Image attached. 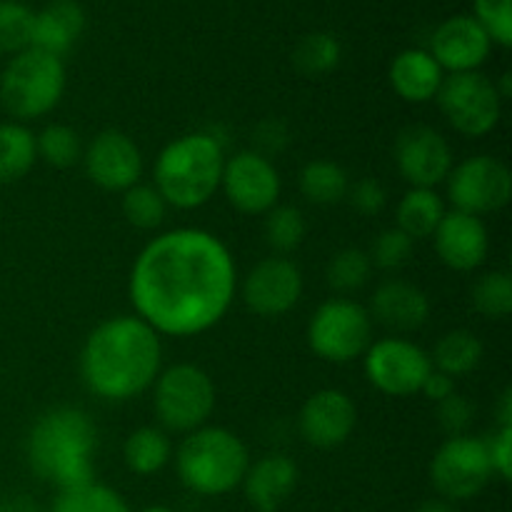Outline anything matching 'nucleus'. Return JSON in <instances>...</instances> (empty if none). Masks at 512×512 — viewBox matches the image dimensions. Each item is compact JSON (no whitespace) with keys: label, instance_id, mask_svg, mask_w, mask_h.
Instances as JSON below:
<instances>
[{"label":"nucleus","instance_id":"nucleus-1","mask_svg":"<svg viewBox=\"0 0 512 512\" xmlns=\"http://www.w3.org/2000/svg\"><path fill=\"white\" fill-rule=\"evenodd\" d=\"M238 290L228 245L200 228L150 240L130 270V303L158 335L193 338L225 318Z\"/></svg>","mask_w":512,"mask_h":512},{"label":"nucleus","instance_id":"nucleus-2","mask_svg":"<svg viewBox=\"0 0 512 512\" xmlns=\"http://www.w3.org/2000/svg\"><path fill=\"white\" fill-rule=\"evenodd\" d=\"M160 363V335L138 315H118L88 335L80 353V375L93 395L123 403L155 383Z\"/></svg>","mask_w":512,"mask_h":512},{"label":"nucleus","instance_id":"nucleus-3","mask_svg":"<svg viewBox=\"0 0 512 512\" xmlns=\"http://www.w3.org/2000/svg\"><path fill=\"white\" fill-rule=\"evenodd\" d=\"M98 430L88 413L78 408H53L30 428L28 463L48 483L60 490L93 483V455Z\"/></svg>","mask_w":512,"mask_h":512},{"label":"nucleus","instance_id":"nucleus-4","mask_svg":"<svg viewBox=\"0 0 512 512\" xmlns=\"http://www.w3.org/2000/svg\"><path fill=\"white\" fill-rule=\"evenodd\" d=\"M225 153L213 133H188L160 150L155 190L178 210H195L220 190Z\"/></svg>","mask_w":512,"mask_h":512},{"label":"nucleus","instance_id":"nucleus-5","mask_svg":"<svg viewBox=\"0 0 512 512\" xmlns=\"http://www.w3.org/2000/svg\"><path fill=\"white\" fill-rule=\"evenodd\" d=\"M175 465L185 488L205 498H218L243 483L250 455L233 430L203 425L180 443Z\"/></svg>","mask_w":512,"mask_h":512},{"label":"nucleus","instance_id":"nucleus-6","mask_svg":"<svg viewBox=\"0 0 512 512\" xmlns=\"http://www.w3.org/2000/svg\"><path fill=\"white\" fill-rule=\"evenodd\" d=\"M65 90L63 58L25 48L8 60L0 73V103L18 120L48 115L60 103Z\"/></svg>","mask_w":512,"mask_h":512},{"label":"nucleus","instance_id":"nucleus-7","mask_svg":"<svg viewBox=\"0 0 512 512\" xmlns=\"http://www.w3.org/2000/svg\"><path fill=\"white\" fill-rule=\"evenodd\" d=\"M155 415L170 433L203 428L215 408V385L203 368L178 363L155 378Z\"/></svg>","mask_w":512,"mask_h":512},{"label":"nucleus","instance_id":"nucleus-8","mask_svg":"<svg viewBox=\"0 0 512 512\" xmlns=\"http://www.w3.org/2000/svg\"><path fill=\"white\" fill-rule=\"evenodd\" d=\"M373 343V318L350 298H330L308 323V345L328 363H350L363 358Z\"/></svg>","mask_w":512,"mask_h":512},{"label":"nucleus","instance_id":"nucleus-9","mask_svg":"<svg viewBox=\"0 0 512 512\" xmlns=\"http://www.w3.org/2000/svg\"><path fill=\"white\" fill-rule=\"evenodd\" d=\"M435 100L453 130L465 138H485L498 128L503 115V98L498 95V88L478 70L450 73Z\"/></svg>","mask_w":512,"mask_h":512},{"label":"nucleus","instance_id":"nucleus-10","mask_svg":"<svg viewBox=\"0 0 512 512\" xmlns=\"http://www.w3.org/2000/svg\"><path fill=\"white\" fill-rule=\"evenodd\" d=\"M488 443L473 435L448 438L430 460V483L443 500H470L493 478Z\"/></svg>","mask_w":512,"mask_h":512},{"label":"nucleus","instance_id":"nucleus-11","mask_svg":"<svg viewBox=\"0 0 512 512\" xmlns=\"http://www.w3.org/2000/svg\"><path fill=\"white\" fill-rule=\"evenodd\" d=\"M365 378L375 390L390 398H408L420 393L425 378L433 373L430 353L405 338H383L363 353Z\"/></svg>","mask_w":512,"mask_h":512},{"label":"nucleus","instance_id":"nucleus-12","mask_svg":"<svg viewBox=\"0 0 512 512\" xmlns=\"http://www.w3.org/2000/svg\"><path fill=\"white\" fill-rule=\"evenodd\" d=\"M512 175L503 160L475 155L453 165L448 175V198L455 210L480 218L503 210L510 203Z\"/></svg>","mask_w":512,"mask_h":512},{"label":"nucleus","instance_id":"nucleus-13","mask_svg":"<svg viewBox=\"0 0 512 512\" xmlns=\"http://www.w3.org/2000/svg\"><path fill=\"white\" fill-rule=\"evenodd\" d=\"M220 188L238 213L265 215L278 205L283 183L273 160L255 150H240L225 160Z\"/></svg>","mask_w":512,"mask_h":512},{"label":"nucleus","instance_id":"nucleus-14","mask_svg":"<svg viewBox=\"0 0 512 512\" xmlns=\"http://www.w3.org/2000/svg\"><path fill=\"white\" fill-rule=\"evenodd\" d=\"M395 163L413 188L433 190L453 170V148L430 125H413L395 140Z\"/></svg>","mask_w":512,"mask_h":512},{"label":"nucleus","instance_id":"nucleus-15","mask_svg":"<svg viewBox=\"0 0 512 512\" xmlns=\"http://www.w3.org/2000/svg\"><path fill=\"white\" fill-rule=\"evenodd\" d=\"M85 173L98 188L125 193L143 178V153L133 138L120 130H103L83 153Z\"/></svg>","mask_w":512,"mask_h":512},{"label":"nucleus","instance_id":"nucleus-16","mask_svg":"<svg viewBox=\"0 0 512 512\" xmlns=\"http://www.w3.org/2000/svg\"><path fill=\"white\" fill-rule=\"evenodd\" d=\"M303 295V273L288 258H265L245 275L243 300L260 318H278L293 310Z\"/></svg>","mask_w":512,"mask_h":512},{"label":"nucleus","instance_id":"nucleus-17","mask_svg":"<svg viewBox=\"0 0 512 512\" xmlns=\"http://www.w3.org/2000/svg\"><path fill=\"white\" fill-rule=\"evenodd\" d=\"M358 410L348 393L335 388L318 390L303 403L298 415L300 435L313 448H338L353 435Z\"/></svg>","mask_w":512,"mask_h":512},{"label":"nucleus","instance_id":"nucleus-18","mask_svg":"<svg viewBox=\"0 0 512 512\" xmlns=\"http://www.w3.org/2000/svg\"><path fill=\"white\" fill-rule=\"evenodd\" d=\"M493 40L473 15H453L435 28L430 50L435 63L450 73H473L488 60Z\"/></svg>","mask_w":512,"mask_h":512},{"label":"nucleus","instance_id":"nucleus-19","mask_svg":"<svg viewBox=\"0 0 512 512\" xmlns=\"http://www.w3.org/2000/svg\"><path fill=\"white\" fill-rule=\"evenodd\" d=\"M435 250L443 265L458 273H470L480 268L488 258L490 238L488 228L480 218L460 210H450L443 215L438 230L433 233Z\"/></svg>","mask_w":512,"mask_h":512},{"label":"nucleus","instance_id":"nucleus-20","mask_svg":"<svg viewBox=\"0 0 512 512\" xmlns=\"http://www.w3.org/2000/svg\"><path fill=\"white\" fill-rule=\"evenodd\" d=\"M368 313L395 333H413L428 323L430 300L408 280H385L375 288Z\"/></svg>","mask_w":512,"mask_h":512},{"label":"nucleus","instance_id":"nucleus-21","mask_svg":"<svg viewBox=\"0 0 512 512\" xmlns=\"http://www.w3.org/2000/svg\"><path fill=\"white\" fill-rule=\"evenodd\" d=\"M248 503L258 512H278L298 485V465L288 455H265L248 465L243 478Z\"/></svg>","mask_w":512,"mask_h":512},{"label":"nucleus","instance_id":"nucleus-22","mask_svg":"<svg viewBox=\"0 0 512 512\" xmlns=\"http://www.w3.org/2000/svg\"><path fill=\"white\" fill-rule=\"evenodd\" d=\"M85 28V13L78 0H53L33 15L30 48L63 58L73 50Z\"/></svg>","mask_w":512,"mask_h":512},{"label":"nucleus","instance_id":"nucleus-23","mask_svg":"<svg viewBox=\"0 0 512 512\" xmlns=\"http://www.w3.org/2000/svg\"><path fill=\"white\" fill-rule=\"evenodd\" d=\"M445 73L428 50H403L390 63V85L405 103H430L443 85Z\"/></svg>","mask_w":512,"mask_h":512},{"label":"nucleus","instance_id":"nucleus-24","mask_svg":"<svg viewBox=\"0 0 512 512\" xmlns=\"http://www.w3.org/2000/svg\"><path fill=\"white\" fill-rule=\"evenodd\" d=\"M448 213L435 190L410 188L398 203V230H403L410 240L433 238L440 220Z\"/></svg>","mask_w":512,"mask_h":512},{"label":"nucleus","instance_id":"nucleus-25","mask_svg":"<svg viewBox=\"0 0 512 512\" xmlns=\"http://www.w3.org/2000/svg\"><path fill=\"white\" fill-rule=\"evenodd\" d=\"M173 455V443L168 433L153 425L133 430L123 445V458L130 473L135 475H155L168 465Z\"/></svg>","mask_w":512,"mask_h":512},{"label":"nucleus","instance_id":"nucleus-26","mask_svg":"<svg viewBox=\"0 0 512 512\" xmlns=\"http://www.w3.org/2000/svg\"><path fill=\"white\" fill-rule=\"evenodd\" d=\"M38 160L35 135L23 123H0V185L18 183Z\"/></svg>","mask_w":512,"mask_h":512},{"label":"nucleus","instance_id":"nucleus-27","mask_svg":"<svg viewBox=\"0 0 512 512\" xmlns=\"http://www.w3.org/2000/svg\"><path fill=\"white\" fill-rule=\"evenodd\" d=\"M483 353L485 348L478 335L470 333V330H453V333H445L435 343L430 363L440 373L450 375V378H460V375H468L478 368Z\"/></svg>","mask_w":512,"mask_h":512},{"label":"nucleus","instance_id":"nucleus-28","mask_svg":"<svg viewBox=\"0 0 512 512\" xmlns=\"http://www.w3.org/2000/svg\"><path fill=\"white\" fill-rule=\"evenodd\" d=\"M348 173L333 160H310L300 170V193L313 205H335L348 195Z\"/></svg>","mask_w":512,"mask_h":512},{"label":"nucleus","instance_id":"nucleus-29","mask_svg":"<svg viewBox=\"0 0 512 512\" xmlns=\"http://www.w3.org/2000/svg\"><path fill=\"white\" fill-rule=\"evenodd\" d=\"M343 58L340 40L330 33H310L293 48V65L305 78L333 73Z\"/></svg>","mask_w":512,"mask_h":512},{"label":"nucleus","instance_id":"nucleus-30","mask_svg":"<svg viewBox=\"0 0 512 512\" xmlns=\"http://www.w3.org/2000/svg\"><path fill=\"white\" fill-rule=\"evenodd\" d=\"M475 313L488 320H503L512 313V278L505 270H493L475 280L470 290Z\"/></svg>","mask_w":512,"mask_h":512},{"label":"nucleus","instance_id":"nucleus-31","mask_svg":"<svg viewBox=\"0 0 512 512\" xmlns=\"http://www.w3.org/2000/svg\"><path fill=\"white\" fill-rule=\"evenodd\" d=\"M53 512H130V508L113 488L93 480L80 488L60 490Z\"/></svg>","mask_w":512,"mask_h":512},{"label":"nucleus","instance_id":"nucleus-32","mask_svg":"<svg viewBox=\"0 0 512 512\" xmlns=\"http://www.w3.org/2000/svg\"><path fill=\"white\" fill-rule=\"evenodd\" d=\"M168 203L155 185H133L123 193V215L138 230H155L165 220Z\"/></svg>","mask_w":512,"mask_h":512},{"label":"nucleus","instance_id":"nucleus-33","mask_svg":"<svg viewBox=\"0 0 512 512\" xmlns=\"http://www.w3.org/2000/svg\"><path fill=\"white\" fill-rule=\"evenodd\" d=\"M35 148L38 158L53 168H70L78 160H83V145H80L78 133L68 125H48L40 135H35Z\"/></svg>","mask_w":512,"mask_h":512},{"label":"nucleus","instance_id":"nucleus-34","mask_svg":"<svg viewBox=\"0 0 512 512\" xmlns=\"http://www.w3.org/2000/svg\"><path fill=\"white\" fill-rule=\"evenodd\" d=\"M370 255L360 248H345L328 263V285L338 293H355L370 280Z\"/></svg>","mask_w":512,"mask_h":512},{"label":"nucleus","instance_id":"nucleus-35","mask_svg":"<svg viewBox=\"0 0 512 512\" xmlns=\"http://www.w3.org/2000/svg\"><path fill=\"white\" fill-rule=\"evenodd\" d=\"M305 230L308 225L303 213L293 205H275L270 213H265V240L278 253H290L298 248L305 238Z\"/></svg>","mask_w":512,"mask_h":512},{"label":"nucleus","instance_id":"nucleus-36","mask_svg":"<svg viewBox=\"0 0 512 512\" xmlns=\"http://www.w3.org/2000/svg\"><path fill=\"white\" fill-rule=\"evenodd\" d=\"M33 10L20 0H0V53L15 55L30 48Z\"/></svg>","mask_w":512,"mask_h":512},{"label":"nucleus","instance_id":"nucleus-37","mask_svg":"<svg viewBox=\"0 0 512 512\" xmlns=\"http://www.w3.org/2000/svg\"><path fill=\"white\" fill-rule=\"evenodd\" d=\"M475 20L485 28L490 40L503 48L512 45V8L510 0H475Z\"/></svg>","mask_w":512,"mask_h":512},{"label":"nucleus","instance_id":"nucleus-38","mask_svg":"<svg viewBox=\"0 0 512 512\" xmlns=\"http://www.w3.org/2000/svg\"><path fill=\"white\" fill-rule=\"evenodd\" d=\"M413 255V240L398 228H388L375 238L373 253H370V263H375L383 270H398Z\"/></svg>","mask_w":512,"mask_h":512},{"label":"nucleus","instance_id":"nucleus-39","mask_svg":"<svg viewBox=\"0 0 512 512\" xmlns=\"http://www.w3.org/2000/svg\"><path fill=\"white\" fill-rule=\"evenodd\" d=\"M473 405L465 395L453 393L438 403V423L445 430L448 438H458V435H468L470 423H473Z\"/></svg>","mask_w":512,"mask_h":512},{"label":"nucleus","instance_id":"nucleus-40","mask_svg":"<svg viewBox=\"0 0 512 512\" xmlns=\"http://www.w3.org/2000/svg\"><path fill=\"white\" fill-rule=\"evenodd\" d=\"M345 198H350V205H353L360 215H368V218L370 215L383 213L385 203H388V193H385L383 183L375 178L358 180L353 188H348V195H345Z\"/></svg>","mask_w":512,"mask_h":512},{"label":"nucleus","instance_id":"nucleus-41","mask_svg":"<svg viewBox=\"0 0 512 512\" xmlns=\"http://www.w3.org/2000/svg\"><path fill=\"white\" fill-rule=\"evenodd\" d=\"M488 443V455L490 465H493V473L498 478L510 480L512 478V428H500Z\"/></svg>","mask_w":512,"mask_h":512},{"label":"nucleus","instance_id":"nucleus-42","mask_svg":"<svg viewBox=\"0 0 512 512\" xmlns=\"http://www.w3.org/2000/svg\"><path fill=\"white\" fill-rule=\"evenodd\" d=\"M255 138H258L260 145V150H255V153L265 155V158H270V153L283 150V145L288 143L285 125L278 123V120H265V123H260L258 130H255Z\"/></svg>","mask_w":512,"mask_h":512},{"label":"nucleus","instance_id":"nucleus-43","mask_svg":"<svg viewBox=\"0 0 512 512\" xmlns=\"http://www.w3.org/2000/svg\"><path fill=\"white\" fill-rule=\"evenodd\" d=\"M420 393H423L428 400H433V403H440V400H445L448 395L455 393V378L440 373V370H433V373L425 378Z\"/></svg>","mask_w":512,"mask_h":512},{"label":"nucleus","instance_id":"nucleus-44","mask_svg":"<svg viewBox=\"0 0 512 512\" xmlns=\"http://www.w3.org/2000/svg\"><path fill=\"white\" fill-rule=\"evenodd\" d=\"M0 512H38L33 500H28L25 495H18V498H5L0 500Z\"/></svg>","mask_w":512,"mask_h":512},{"label":"nucleus","instance_id":"nucleus-45","mask_svg":"<svg viewBox=\"0 0 512 512\" xmlns=\"http://www.w3.org/2000/svg\"><path fill=\"white\" fill-rule=\"evenodd\" d=\"M498 420H500V428H512V393L510 390H505L503 398H500Z\"/></svg>","mask_w":512,"mask_h":512},{"label":"nucleus","instance_id":"nucleus-46","mask_svg":"<svg viewBox=\"0 0 512 512\" xmlns=\"http://www.w3.org/2000/svg\"><path fill=\"white\" fill-rule=\"evenodd\" d=\"M415 512H458V510H455V505L450 503V500L430 498L425 500V503H420V508Z\"/></svg>","mask_w":512,"mask_h":512},{"label":"nucleus","instance_id":"nucleus-47","mask_svg":"<svg viewBox=\"0 0 512 512\" xmlns=\"http://www.w3.org/2000/svg\"><path fill=\"white\" fill-rule=\"evenodd\" d=\"M140 512H173L170 508H165V505H150V508L140 510Z\"/></svg>","mask_w":512,"mask_h":512}]
</instances>
